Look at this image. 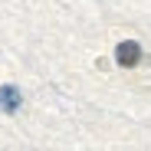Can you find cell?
<instances>
[{"mask_svg": "<svg viewBox=\"0 0 151 151\" xmlns=\"http://www.w3.org/2000/svg\"><path fill=\"white\" fill-rule=\"evenodd\" d=\"M141 46L135 43V40H125V43H118L115 46V63L118 66H125V69H135L138 63H141Z\"/></svg>", "mask_w": 151, "mask_h": 151, "instance_id": "6da1fadb", "label": "cell"}, {"mask_svg": "<svg viewBox=\"0 0 151 151\" xmlns=\"http://www.w3.org/2000/svg\"><path fill=\"white\" fill-rule=\"evenodd\" d=\"M20 89L17 86H0V112H7V115H13L17 109H20Z\"/></svg>", "mask_w": 151, "mask_h": 151, "instance_id": "7a4b0ae2", "label": "cell"}]
</instances>
